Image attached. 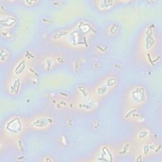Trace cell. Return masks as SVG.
Returning <instances> with one entry per match:
<instances>
[{
  "label": "cell",
  "mask_w": 162,
  "mask_h": 162,
  "mask_svg": "<svg viewBox=\"0 0 162 162\" xmlns=\"http://www.w3.org/2000/svg\"><path fill=\"white\" fill-rule=\"evenodd\" d=\"M19 80L17 79L15 80V82H14L12 84L11 88H12V92H17L19 91V89L20 87V82Z\"/></svg>",
  "instance_id": "cell-9"
},
{
  "label": "cell",
  "mask_w": 162,
  "mask_h": 162,
  "mask_svg": "<svg viewBox=\"0 0 162 162\" xmlns=\"http://www.w3.org/2000/svg\"><path fill=\"white\" fill-rule=\"evenodd\" d=\"M97 106V103L95 102H88V103H83L79 104V107L85 110H91L93 108Z\"/></svg>",
  "instance_id": "cell-6"
},
{
  "label": "cell",
  "mask_w": 162,
  "mask_h": 162,
  "mask_svg": "<svg viewBox=\"0 0 162 162\" xmlns=\"http://www.w3.org/2000/svg\"><path fill=\"white\" fill-rule=\"evenodd\" d=\"M26 3H29V4H32V3H36V2H29V1H28V2H25Z\"/></svg>",
  "instance_id": "cell-10"
},
{
  "label": "cell",
  "mask_w": 162,
  "mask_h": 162,
  "mask_svg": "<svg viewBox=\"0 0 162 162\" xmlns=\"http://www.w3.org/2000/svg\"><path fill=\"white\" fill-rule=\"evenodd\" d=\"M25 68V63L23 61H22L16 66V69L15 70V74L17 75L19 74H21L22 72H23Z\"/></svg>",
  "instance_id": "cell-7"
},
{
  "label": "cell",
  "mask_w": 162,
  "mask_h": 162,
  "mask_svg": "<svg viewBox=\"0 0 162 162\" xmlns=\"http://www.w3.org/2000/svg\"><path fill=\"white\" fill-rule=\"evenodd\" d=\"M146 98L144 89L141 87H136L131 92V99L136 103H141L145 101Z\"/></svg>",
  "instance_id": "cell-2"
},
{
  "label": "cell",
  "mask_w": 162,
  "mask_h": 162,
  "mask_svg": "<svg viewBox=\"0 0 162 162\" xmlns=\"http://www.w3.org/2000/svg\"><path fill=\"white\" fill-rule=\"evenodd\" d=\"M116 2L115 1H110V0H104V1H100L98 3V7L100 10H109L113 7Z\"/></svg>",
  "instance_id": "cell-5"
},
{
  "label": "cell",
  "mask_w": 162,
  "mask_h": 162,
  "mask_svg": "<svg viewBox=\"0 0 162 162\" xmlns=\"http://www.w3.org/2000/svg\"><path fill=\"white\" fill-rule=\"evenodd\" d=\"M17 22V19L13 17L5 16L1 19V25L4 28H10L13 26Z\"/></svg>",
  "instance_id": "cell-4"
},
{
  "label": "cell",
  "mask_w": 162,
  "mask_h": 162,
  "mask_svg": "<svg viewBox=\"0 0 162 162\" xmlns=\"http://www.w3.org/2000/svg\"><path fill=\"white\" fill-rule=\"evenodd\" d=\"M117 83V80L114 78H110L109 79H108L107 81L105 82L100 87H98L97 89V92L100 95H103V94H105L107 91H109V90L115 84Z\"/></svg>",
  "instance_id": "cell-3"
},
{
  "label": "cell",
  "mask_w": 162,
  "mask_h": 162,
  "mask_svg": "<svg viewBox=\"0 0 162 162\" xmlns=\"http://www.w3.org/2000/svg\"><path fill=\"white\" fill-rule=\"evenodd\" d=\"M53 123V120L50 117H37L32 121L31 125L36 129H46Z\"/></svg>",
  "instance_id": "cell-1"
},
{
  "label": "cell",
  "mask_w": 162,
  "mask_h": 162,
  "mask_svg": "<svg viewBox=\"0 0 162 162\" xmlns=\"http://www.w3.org/2000/svg\"><path fill=\"white\" fill-rule=\"evenodd\" d=\"M8 57V53L5 49H1V52H0V58H1V61L4 62L6 60L7 58Z\"/></svg>",
  "instance_id": "cell-8"
}]
</instances>
